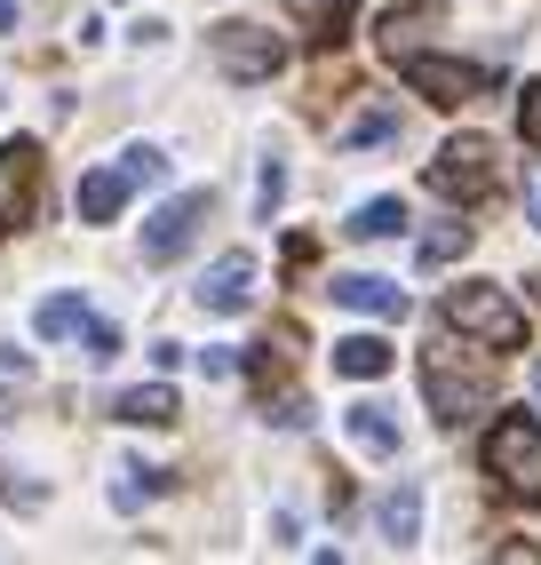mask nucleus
Here are the masks:
<instances>
[{
  "label": "nucleus",
  "mask_w": 541,
  "mask_h": 565,
  "mask_svg": "<svg viewBox=\"0 0 541 565\" xmlns=\"http://www.w3.org/2000/svg\"><path fill=\"white\" fill-rule=\"evenodd\" d=\"M335 374H351V383L391 374V343H382V334H342V343H335Z\"/></svg>",
  "instance_id": "obj_17"
},
{
  "label": "nucleus",
  "mask_w": 541,
  "mask_h": 565,
  "mask_svg": "<svg viewBox=\"0 0 541 565\" xmlns=\"http://www.w3.org/2000/svg\"><path fill=\"white\" fill-rule=\"evenodd\" d=\"M128 192H136L128 168H88L81 175V223H112V215L128 207Z\"/></svg>",
  "instance_id": "obj_11"
},
{
  "label": "nucleus",
  "mask_w": 541,
  "mask_h": 565,
  "mask_svg": "<svg viewBox=\"0 0 541 565\" xmlns=\"http://www.w3.org/2000/svg\"><path fill=\"white\" fill-rule=\"evenodd\" d=\"M374 518H382V542H391V550H414L422 542V494H414V486H391Z\"/></svg>",
  "instance_id": "obj_14"
},
{
  "label": "nucleus",
  "mask_w": 541,
  "mask_h": 565,
  "mask_svg": "<svg viewBox=\"0 0 541 565\" xmlns=\"http://www.w3.org/2000/svg\"><path fill=\"white\" fill-rule=\"evenodd\" d=\"M88 303H81V295H49V303L41 311H32V327H41V343H81V334H88Z\"/></svg>",
  "instance_id": "obj_16"
},
{
  "label": "nucleus",
  "mask_w": 541,
  "mask_h": 565,
  "mask_svg": "<svg viewBox=\"0 0 541 565\" xmlns=\"http://www.w3.org/2000/svg\"><path fill=\"white\" fill-rule=\"evenodd\" d=\"M0 104H9V96H0Z\"/></svg>",
  "instance_id": "obj_34"
},
{
  "label": "nucleus",
  "mask_w": 541,
  "mask_h": 565,
  "mask_svg": "<svg viewBox=\"0 0 541 565\" xmlns=\"http://www.w3.org/2000/svg\"><path fill=\"white\" fill-rule=\"evenodd\" d=\"M526 223H533V232H541V168L526 175Z\"/></svg>",
  "instance_id": "obj_30"
},
{
  "label": "nucleus",
  "mask_w": 541,
  "mask_h": 565,
  "mask_svg": "<svg viewBox=\"0 0 541 565\" xmlns=\"http://www.w3.org/2000/svg\"><path fill=\"white\" fill-rule=\"evenodd\" d=\"M0 494H9L17 510H41V486H32L24 470H0Z\"/></svg>",
  "instance_id": "obj_26"
},
{
  "label": "nucleus",
  "mask_w": 541,
  "mask_h": 565,
  "mask_svg": "<svg viewBox=\"0 0 541 565\" xmlns=\"http://www.w3.org/2000/svg\"><path fill=\"white\" fill-rule=\"evenodd\" d=\"M399 232H406V207L399 200H367L351 215V239H399Z\"/></svg>",
  "instance_id": "obj_21"
},
{
  "label": "nucleus",
  "mask_w": 541,
  "mask_h": 565,
  "mask_svg": "<svg viewBox=\"0 0 541 565\" xmlns=\"http://www.w3.org/2000/svg\"><path fill=\"white\" fill-rule=\"evenodd\" d=\"M533 398H541V366H533Z\"/></svg>",
  "instance_id": "obj_32"
},
{
  "label": "nucleus",
  "mask_w": 541,
  "mask_h": 565,
  "mask_svg": "<svg viewBox=\"0 0 541 565\" xmlns=\"http://www.w3.org/2000/svg\"><path fill=\"white\" fill-rule=\"evenodd\" d=\"M255 303V255H215L208 263V279H200V311H215V319H231V311H247Z\"/></svg>",
  "instance_id": "obj_9"
},
{
  "label": "nucleus",
  "mask_w": 541,
  "mask_h": 565,
  "mask_svg": "<svg viewBox=\"0 0 541 565\" xmlns=\"http://www.w3.org/2000/svg\"><path fill=\"white\" fill-rule=\"evenodd\" d=\"M279 200H287V168H279V160H263V183H255V207L270 215Z\"/></svg>",
  "instance_id": "obj_24"
},
{
  "label": "nucleus",
  "mask_w": 541,
  "mask_h": 565,
  "mask_svg": "<svg viewBox=\"0 0 541 565\" xmlns=\"http://www.w3.org/2000/svg\"><path fill=\"white\" fill-rule=\"evenodd\" d=\"M295 17L311 24V41H319V49H342V32H351L359 9H351V0H295Z\"/></svg>",
  "instance_id": "obj_19"
},
{
  "label": "nucleus",
  "mask_w": 541,
  "mask_h": 565,
  "mask_svg": "<svg viewBox=\"0 0 541 565\" xmlns=\"http://www.w3.org/2000/svg\"><path fill=\"white\" fill-rule=\"evenodd\" d=\"M518 128H526V143H541V81L518 96Z\"/></svg>",
  "instance_id": "obj_28"
},
{
  "label": "nucleus",
  "mask_w": 541,
  "mask_h": 565,
  "mask_svg": "<svg viewBox=\"0 0 541 565\" xmlns=\"http://www.w3.org/2000/svg\"><path fill=\"white\" fill-rule=\"evenodd\" d=\"M494 557H501V565H541V550H533V542H501Z\"/></svg>",
  "instance_id": "obj_29"
},
{
  "label": "nucleus",
  "mask_w": 541,
  "mask_h": 565,
  "mask_svg": "<svg viewBox=\"0 0 541 565\" xmlns=\"http://www.w3.org/2000/svg\"><path fill=\"white\" fill-rule=\"evenodd\" d=\"M200 366L215 374V383H231V374H240L247 359H240V351H223V343H208V351H200Z\"/></svg>",
  "instance_id": "obj_27"
},
{
  "label": "nucleus",
  "mask_w": 541,
  "mask_h": 565,
  "mask_svg": "<svg viewBox=\"0 0 541 565\" xmlns=\"http://www.w3.org/2000/svg\"><path fill=\"white\" fill-rule=\"evenodd\" d=\"M32 207H41V143L9 136V143H0V239L24 232Z\"/></svg>",
  "instance_id": "obj_5"
},
{
  "label": "nucleus",
  "mask_w": 541,
  "mask_h": 565,
  "mask_svg": "<svg viewBox=\"0 0 541 565\" xmlns=\"http://www.w3.org/2000/svg\"><path fill=\"white\" fill-rule=\"evenodd\" d=\"M120 168H128V183H160L168 175V152H160V143H128Z\"/></svg>",
  "instance_id": "obj_23"
},
{
  "label": "nucleus",
  "mask_w": 541,
  "mask_h": 565,
  "mask_svg": "<svg viewBox=\"0 0 541 565\" xmlns=\"http://www.w3.org/2000/svg\"><path fill=\"white\" fill-rule=\"evenodd\" d=\"M462 255H470V223H438V232H422V247H414L422 271H446V263H462Z\"/></svg>",
  "instance_id": "obj_20"
},
{
  "label": "nucleus",
  "mask_w": 541,
  "mask_h": 565,
  "mask_svg": "<svg viewBox=\"0 0 541 565\" xmlns=\"http://www.w3.org/2000/svg\"><path fill=\"white\" fill-rule=\"evenodd\" d=\"M399 136V111H359L351 128H342V143H351V152H367V143H391Z\"/></svg>",
  "instance_id": "obj_22"
},
{
  "label": "nucleus",
  "mask_w": 541,
  "mask_h": 565,
  "mask_svg": "<svg viewBox=\"0 0 541 565\" xmlns=\"http://www.w3.org/2000/svg\"><path fill=\"white\" fill-rule=\"evenodd\" d=\"M486 478L518 502H541V423L533 414H501L486 430Z\"/></svg>",
  "instance_id": "obj_2"
},
{
  "label": "nucleus",
  "mask_w": 541,
  "mask_h": 565,
  "mask_svg": "<svg viewBox=\"0 0 541 565\" xmlns=\"http://www.w3.org/2000/svg\"><path fill=\"white\" fill-rule=\"evenodd\" d=\"M533 295H541V279H533Z\"/></svg>",
  "instance_id": "obj_33"
},
{
  "label": "nucleus",
  "mask_w": 541,
  "mask_h": 565,
  "mask_svg": "<svg viewBox=\"0 0 541 565\" xmlns=\"http://www.w3.org/2000/svg\"><path fill=\"white\" fill-rule=\"evenodd\" d=\"M160 494H176V470H160V462H128V470H120V486H112V502H120V510L160 502Z\"/></svg>",
  "instance_id": "obj_18"
},
{
  "label": "nucleus",
  "mask_w": 541,
  "mask_h": 565,
  "mask_svg": "<svg viewBox=\"0 0 541 565\" xmlns=\"http://www.w3.org/2000/svg\"><path fill=\"white\" fill-rule=\"evenodd\" d=\"M431 192L454 200V207L486 200V192H494V143H486V136H454L446 152L431 160Z\"/></svg>",
  "instance_id": "obj_4"
},
{
  "label": "nucleus",
  "mask_w": 541,
  "mask_h": 565,
  "mask_svg": "<svg viewBox=\"0 0 541 565\" xmlns=\"http://www.w3.org/2000/svg\"><path fill=\"white\" fill-rule=\"evenodd\" d=\"M112 414L136 423V430H160V423H176V414H183V398H176L168 383H144V391H120V398H112Z\"/></svg>",
  "instance_id": "obj_13"
},
{
  "label": "nucleus",
  "mask_w": 541,
  "mask_h": 565,
  "mask_svg": "<svg viewBox=\"0 0 541 565\" xmlns=\"http://www.w3.org/2000/svg\"><path fill=\"white\" fill-rule=\"evenodd\" d=\"M342 430H351L359 455H382V462L399 455V423H391V406H351V414H342Z\"/></svg>",
  "instance_id": "obj_15"
},
{
  "label": "nucleus",
  "mask_w": 541,
  "mask_h": 565,
  "mask_svg": "<svg viewBox=\"0 0 541 565\" xmlns=\"http://www.w3.org/2000/svg\"><path fill=\"white\" fill-rule=\"evenodd\" d=\"M208 215H215V192H183V200H168L160 215H151V232H144V255H151V263H176L191 239H200Z\"/></svg>",
  "instance_id": "obj_8"
},
{
  "label": "nucleus",
  "mask_w": 541,
  "mask_h": 565,
  "mask_svg": "<svg viewBox=\"0 0 541 565\" xmlns=\"http://www.w3.org/2000/svg\"><path fill=\"white\" fill-rule=\"evenodd\" d=\"M422 398H431L438 423H470V414L486 406V383H478V374H462L446 351H431V359H422Z\"/></svg>",
  "instance_id": "obj_7"
},
{
  "label": "nucleus",
  "mask_w": 541,
  "mask_h": 565,
  "mask_svg": "<svg viewBox=\"0 0 541 565\" xmlns=\"http://www.w3.org/2000/svg\"><path fill=\"white\" fill-rule=\"evenodd\" d=\"M335 303L342 311H367V319H406V287L374 279V271H342L335 279Z\"/></svg>",
  "instance_id": "obj_10"
},
{
  "label": "nucleus",
  "mask_w": 541,
  "mask_h": 565,
  "mask_svg": "<svg viewBox=\"0 0 541 565\" xmlns=\"http://www.w3.org/2000/svg\"><path fill=\"white\" fill-rule=\"evenodd\" d=\"M215 64L231 72V81H270V72H287V41L270 24H247V17H231V24H215Z\"/></svg>",
  "instance_id": "obj_3"
},
{
  "label": "nucleus",
  "mask_w": 541,
  "mask_h": 565,
  "mask_svg": "<svg viewBox=\"0 0 541 565\" xmlns=\"http://www.w3.org/2000/svg\"><path fill=\"white\" fill-rule=\"evenodd\" d=\"M446 327L470 334V343H486V351H526V311L501 287H486V279H470V287L446 295Z\"/></svg>",
  "instance_id": "obj_1"
},
{
  "label": "nucleus",
  "mask_w": 541,
  "mask_h": 565,
  "mask_svg": "<svg viewBox=\"0 0 541 565\" xmlns=\"http://www.w3.org/2000/svg\"><path fill=\"white\" fill-rule=\"evenodd\" d=\"M24 24V0H0V32H17Z\"/></svg>",
  "instance_id": "obj_31"
},
{
  "label": "nucleus",
  "mask_w": 541,
  "mask_h": 565,
  "mask_svg": "<svg viewBox=\"0 0 541 565\" xmlns=\"http://www.w3.org/2000/svg\"><path fill=\"white\" fill-rule=\"evenodd\" d=\"M431 32H438V9H422V0H414V9H391V17H382V32H374V41H382V56H414L422 41H431Z\"/></svg>",
  "instance_id": "obj_12"
},
{
  "label": "nucleus",
  "mask_w": 541,
  "mask_h": 565,
  "mask_svg": "<svg viewBox=\"0 0 541 565\" xmlns=\"http://www.w3.org/2000/svg\"><path fill=\"white\" fill-rule=\"evenodd\" d=\"M399 72H406V88L414 96H431V104H470V96H486V72L478 64H454V56H399Z\"/></svg>",
  "instance_id": "obj_6"
},
{
  "label": "nucleus",
  "mask_w": 541,
  "mask_h": 565,
  "mask_svg": "<svg viewBox=\"0 0 541 565\" xmlns=\"http://www.w3.org/2000/svg\"><path fill=\"white\" fill-rule=\"evenodd\" d=\"M81 343H88V359H120V327H112V319H88Z\"/></svg>",
  "instance_id": "obj_25"
}]
</instances>
